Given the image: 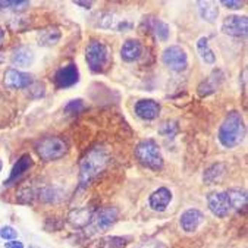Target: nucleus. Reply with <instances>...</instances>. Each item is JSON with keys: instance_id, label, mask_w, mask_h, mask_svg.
I'll return each instance as SVG.
<instances>
[{"instance_id": "f257e3e1", "label": "nucleus", "mask_w": 248, "mask_h": 248, "mask_svg": "<svg viewBox=\"0 0 248 248\" xmlns=\"http://www.w3.org/2000/svg\"><path fill=\"white\" fill-rule=\"evenodd\" d=\"M109 162V156L105 152V148L94 147L79 162V185L81 188L88 186L98 175H100Z\"/></svg>"}, {"instance_id": "f03ea898", "label": "nucleus", "mask_w": 248, "mask_h": 248, "mask_svg": "<svg viewBox=\"0 0 248 248\" xmlns=\"http://www.w3.org/2000/svg\"><path fill=\"white\" fill-rule=\"evenodd\" d=\"M245 137V125L239 112H231L219 128L217 138L226 148H233L242 142Z\"/></svg>"}, {"instance_id": "7ed1b4c3", "label": "nucleus", "mask_w": 248, "mask_h": 248, "mask_svg": "<svg viewBox=\"0 0 248 248\" xmlns=\"http://www.w3.org/2000/svg\"><path fill=\"white\" fill-rule=\"evenodd\" d=\"M68 142L56 135H47L44 138H40L34 144L35 153L44 162H53L62 159L68 153Z\"/></svg>"}, {"instance_id": "20e7f679", "label": "nucleus", "mask_w": 248, "mask_h": 248, "mask_svg": "<svg viewBox=\"0 0 248 248\" xmlns=\"http://www.w3.org/2000/svg\"><path fill=\"white\" fill-rule=\"evenodd\" d=\"M137 160L150 170H160L163 168V156L160 147L155 140H142L135 147Z\"/></svg>"}, {"instance_id": "39448f33", "label": "nucleus", "mask_w": 248, "mask_h": 248, "mask_svg": "<svg viewBox=\"0 0 248 248\" xmlns=\"http://www.w3.org/2000/svg\"><path fill=\"white\" fill-rule=\"evenodd\" d=\"M85 59L94 74L103 72L109 65V48L105 43L91 40L85 48Z\"/></svg>"}, {"instance_id": "423d86ee", "label": "nucleus", "mask_w": 248, "mask_h": 248, "mask_svg": "<svg viewBox=\"0 0 248 248\" xmlns=\"http://www.w3.org/2000/svg\"><path fill=\"white\" fill-rule=\"evenodd\" d=\"M162 61L165 66H168L170 71L175 72H182L188 66V56L184 48L179 46H169L163 52Z\"/></svg>"}, {"instance_id": "0eeeda50", "label": "nucleus", "mask_w": 248, "mask_h": 248, "mask_svg": "<svg viewBox=\"0 0 248 248\" xmlns=\"http://www.w3.org/2000/svg\"><path fill=\"white\" fill-rule=\"evenodd\" d=\"M119 217V212L116 207H103L100 210H97L94 215H93V219H91V223H93V228L97 231V232H105L108 229H110L116 220Z\"/></svg>"}, {"instance_id": "6e6552de", "label": "nucleus", "mask_w": 248, "mask_h": 248, "mask_svg": "<svg viewBox=\"0 0 248 248\" xmlns=\"http://www.w3.org/2000/svg\"><path fill=\"white\" fill-rule=\"evenodd\" d=\"M79 81V71L75 63H68L56 71L53 75V84L59 90L74 87Z\"/></svg>"}, {"instance_id": "1a4fd4ad", "label": "nucleus", "mask_w": 248, "mask_h": 248, "mask_svg": "<svg viewBox=\"0 0 248 248\" xmlns=\"http://www.w3.org/2000/svg\"><path fill=\"white\" fill-rule=\"evenodd\" d=\"M222 32L231 37H244L248 32V19L247 16L231 15L226 16L220 27Z\"/></svg>"}, {"instance_id": "9d476101", "label": "nucleus", "mask_w": 248, "mask_h": 248, "mask_svg": "<svg viewBox=\"0 0 248 248\" xmlns=\"http://www.w3.org/2000/svg\"><path fill=\"white\" fill-rule=\"evenodd\" d=\"M207 204L209 210L216 217H226L231 212V204L228 200V194L225 191H216L210 192L207 197Z\"/></svg>"}, {"instance_id": "9b49d317", "label": "nucleus", "mask_w": 248, "mask_h": 248, "mask_svg": "<svg viewBox=\"0 0 248 248\" xmlns=\"http://www.w3.org/2000/svg\"><path fill=\"white\" fill-rule=\"evenodd\" d=\"M3 82L8 88L12 90H22V88H28L32 84V77L27 72H22L19 69L15 68H9L5 72V78Z\"/></svg>"}, {"instance_id": "f8f14e48", "label": "nucleus", "mask_w": 248, "mask_h": 248, "mask_svg": "<svg viewBox=\"0 0 248 248\" xmlns=\"http://www.w3.org/2000/svg\"><path fill=\"white\" fill-rule=\"evenodd\" d=\"M160 110H162L160 105L156 100H152V98H144V100H140L135 105V115L144 121L157 119Z\"/></svg>"}, {"instance_id": "ddd939ff", "label": "nucleus", "mask_w": 248, "mask_h": 248, "mask_svg": "<svg viewBox=\"0 0 248 248\" xmlns=\"http://www.w3.org/2000/svg\"><path fill=\"white\" fill-rule=\"evenodd\" d=\"M203 220H204V215L200 210L188 209L181 215L179 223H181L182 231H185L186 233H192L198 229V226L203 223Z\"/></svg>"}, {"instance_id": "4468645a", "label": "nucleus", "mask_w": 248, "mask_h": 248, "mask_svg": "<svg viewBox=\"0 0 248 248\" xmlns=\"http://www.w3.org/2000/svg\"><path fill=\"white\" fill-rule=\"evenodd\" d=\"M31 168H32V159H31V156H30V155H22V156L18 159V162L14 165L9 178L5 181V185L9 186V185H12V184H15V182H18V181L25 175V172H28Z\"/></svg>"}, {"instance_id": "2eb2a0df", "label": "nucleus", "mask_w": 248, "mask_h": 248, "mask_svg": "<svg viewBox=\"0 0 248 248\" xmlns=\"http://www.w3.org/2000/svg\"><path fill=\"white\" fill-rule=\"evenodd\" d=\"M170 202H172V192H170V189H168L165 186L156 189L150 195V198H148V204H150V207L155 212H165Z\"/></svg>"}, {"instance_id": "dca6fc26", "label": "nucleus", "mask_w": 248, "mask_h": 248, "mask_svg": "<svg viewBox=\"0 0 248 248\" xmlns=\"http://www.w3.org/2000/svg\"><path fill=\"white\" fill-rule=\"evenodd\" d=\"M222 81H223L222 71H217V69H216V71H213V72L210 74V77H209L206 81H203L200 85H198L197 91H198V94H200L202 97L210 95V94H213V93L217 91V88L220 87Z\"/></svg>"}, {"instance_id": "f3484780", "label": "nucleus", "mask_w": 248, "mask_h": 248, "mask_svg": "<svg viewBox=\"0 0 248 248\" xmlns=\"http://www.w3.org/2000/svg\"><path fill=\"white\" fill-rule=\"evenodd\" d=\"M145 25V28L153 32L159 40L162 41H166L169 38V34H170V30H169V25L163 21H160L159 18H153V16H148L144 19L142 22Z\"/></svg>"}, {"instance_id": "a211bd4d", "label": "nucleus", "mask_w": 248, "mask_h": 248, "mask_svg": "<svg viewBox=\"0 0 248 248\" xmlns=\"http://www.w3.org/2000/svg\"><path fill=\"white\" fill-rule=\"evenodd\" d=\"M62 32L58 27H47L41 30L37 35V41L43 47H53L59 43Z\"/></svg>"}, {"instance_id": "6ab92c4d", "label": "nucleus", "mask_w": 248, "mask_h": 248, "mask_svg": "<svg viewBox=\"0 0 248 248\" xmlns=\"http://www.w3.org/2000/svg\"><path fill=\"white\" fill-rule=\"evenodd\" d=\"M142 53V46L138 40H126L121 47V58L125 62L137 61Z\"/></svg>"}, {"instance_id": "aec40b11", "label": "nucleus", "mask_w": 248, "mask_h": 248, "mask_svg": "<svg viewBox=\"0 0 248 248\" xmlns=\"http://www.w3.org/2000/svg\"><path fill=\"white\" fill-rule=\"evenodd\" d=\"M12 63L18 68H30L34 61V55L31 52V48L21 46L12 52Z\"/></svg>"}, {"instance_id": "412c9836", "label": "nucleus", "mask_w": 248, "mask_h": 248, "mask_svg": "<svg viewBox=\"0 0 248 248\" xmlns=\"http://www.w3.org/2000/svg\"><path fill=\"white\" fill-rule=\"evenodd\" d=\"M93 210L88 209V207H81V209H75L69 213V222L77 226V228H84L87 225L91 223V219H93Z\"/></svg>"}, {"instance_id": "4be33fe9", "label": "nucleus", "mask_w": 248, "mask_h": 248, "mask_svg": "<svg viewBox=\"0 0 248 248\" xmlns=\"http://www.w3.org/2000/svg\"><path fill=\"white\" fill-rule=\"evenodd\" d=\"M226 194H228V200L231 204V210L241 212L242 209L247 207V192L245 191L233 188V189L226 191Z\"/></svg>"}, {"instance_id": "5701e85b", "label": "nucleus", "mask_w": 248, "mask_h": 248, "mask_svg": "<svg viewBox=\"0 0 248 248\" xmlns=\"http://www.w3.org/2000/svg\"><path fill=\"white\" fill-rule=\"evenodd\" d=\"M198 14H200L202 19L213 24L216 22L217 16H219V8L217 5H215L213 2H198Z\"/></svg>"}, {"instance_id": "b1692460", "label": "nucleus", "mask_w": 248, "mask_h": 248, "mask_svg": "<svg viewBox=\"0 0 248 248\" xmlns=\"http://www.w3.org/2000/svg\"><path fill=\"white\" fill-rule=\"evenodd\" d=\"M197 52H198V55H200V58L203 59V62H204V63H207V65L215 63L216 56H215L213 50L210 48V46H209V40H207L206 37H202L200 40L197 41Z\"/></svg>"}, {"instance_id": "393cba45", "label": "nucleus", "mask_w": 248, "mask_h": 248, "mask_svg": "<svg viewBox=\"0 0 248 248\" xmlns=\"http://www.w3.org/2000/svg\"><path fill=\"white\" fill-rule=\"evenodd\" d=\"M91 22L97 28H112L115 27L116 19H115V15L110 12H97L95 15H93Z\"/></svg>"}, {"instance_id": "a878e982", "label": "nucleus", "mask_w": 248, "mask_h": 248, "mask_svg": "<svg viewBox=\"0 0 248 248\" xmlns=\"http://www.w3.org/2000/svg\"><path fill=\"white\" fill-rule=\"evenodd\" d=\"M225 170H226V168H225V165L223 163H216V165H212L206 172H204V176H203V179H204V182L206 184H215V182H217L223 175H225Z\"/></svg>"}, {"instance_id": "bb28decb", "label": "nucleus", "mask_w": 248, "mask_h": 248, "mask_svg": "<svg viewBox=\"0 0 248 248\" xmlns=\"http://www.w3.org/2000/svg\"><path fill=\"white\" fill-rule=\"evenodd\" d=\"M30 6V2L25 0H3L0 2V11H24Z\"/></svg>"}, {"instance_id": "cd10ccee", "label": "nucleus", "mask_w": 248, "mask_h": 248, "mask_svg": "<svg viewBox=\"0 0 248 248\" xmlns=\"http://www.w3.org/2000/svg\"><path fill=\"white\" fill-rule=\"evenodd\" d=\"M126 245V239L125 238H119V236H112V238H105L100 241V247L102 248H124Z\"/></svg>"}, {"instance_id": "c85d7f7f", "label": "nucleus", "mask_w": 248, "mask_h": 248, "mask_svg": "<svg viewBox=\"0 0 248 248\" xmlns=\"http://www.w3.org/2000/svg\"><path fill=\"white\" fill-rule=\"evenodd\" d=\"M176 132H178V125L173 121H168V122L162 124V126L159 128V134L163 137H168V138L173 137Z\"/></svg>"}, {"instance_id": "c756f323", "label": "nucleus", "mask_w": 248, "mask_h": 248, "mask_svg": "<svg viewBox=\"0 0 248 248\" xmlns=\"http://www.w3.org/2000/svg\"><path fill=\"white\" fill-rule=\"evenodd\" d=\"M84 109H85V105H84V102L81 100V98H78V100H71V102L65 106V112H66L68 115L81 113Z\"/></svg>"}, {"instance_id": "7c9ffc66", "label": "nucleus", "mask_w": 248, "mask_h": 248, "mask_svg": "<svg viewBox=\"0 0 248 248\" xmlns=\"http://www.w3.org/2000/svg\"><path fill=\"white\" fill-rule=\"evenodd\" d=\"M28 90H30V95L32 98H40V97H43L46 94V87L41 82H32L28 87Z\"/></svg>"}, {"instance_id": "2f4dec72", "label": "nucleus", "mask_w": 248, "mask_h": 248, "mask_svg": "<svg viewBox=\"0 0 248 248\" xmlns=\"http://www.w3.org/2000/svg\"><path fill=\"white\" fill-rule=\"evenodd\" d=\"M0 238H3L5 241H14L18 238V232L12 226H3L0 229Z\"/></svg>"}, {"instance_id": "473e14b6", "label": "nucleus", "mask_w": 248, "mask_h": 248, "mask_svg": "<svg viewBox=\"0 0 248 248\" xmlns=\"http://www.w3.org/2000/svg\"><path fill=\"white\" fill-rule=\"evenodd\" d=\"M222 5L228 9H241L244 6V2H239V0H223Z\"/></svg>"}, {"instance_id": "72a5a7b5", "label": "nucleus", "mask_w": 248, "mask_h": 248, "mask_svg": "<svg viewBox=\"0 0 248 248\" xmlns=\"http://www.w3.org/2000/svg\"><path fill=\"white\" fill-rule=\"evenodd\" d=\"M5 248H24V244L18 239H14V241H8L5 244Z\"/></svg>"}, {"instance_id": "f704fd0d", "label": "nucleus", "mask_w": 248, "mask_h": 248, "mask_svg": "<svg viewBox=\"0 0 248 248\" xmlns=\"http://www.w3.org/2000/svg\"><path fill=\"white\" fill-rule=\"evenodd\" d=\"M74 3H75L77 6H82L84 9H90L91 5H93L91 2H79V0H78V2H74Z\"/></svg>"}, {"instance_id": "c9c22d12", "label": "nucleus", "mask_w": 248, "mask_h": 248, "mask_svg": "<svg viewBox=\"0 0 248 248\" xmlns=\"http://www.w3.org/2000/svg\"><path fill=\"white\" fill-rule=\"evenodd\" d=\"M3 40H5V31L0 28V46L3 44Z\"/></svg>"}, {"instance_id": "e433bc0d", "label": "nucleus", "mask_w": 248, "mask_h": 248, "mask_svg": "<svg viewBox=\"0 0 248 248\" xmlns=\"http://www.w3.org/2000/svg\"><path fill=\"white\" fill-rule=\"evenodd\" d=\"M2 166H3V165H2V160H0V170H2Z\"/></svg>"}]
</instances>
